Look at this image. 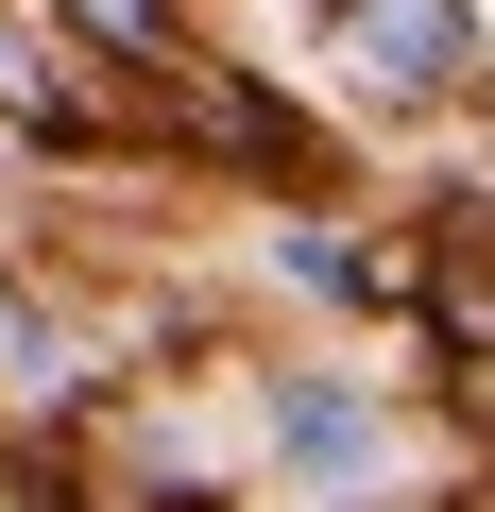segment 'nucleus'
<instances>
[{
    "label": "nucleus",
    "mask_w": 495,
    "mask_h": 512,
    "mask_svg": "<svg viewBox=\"0 0 495 512\" xmlns=\"http://www.w3.org/2000/svg\"><path fill=\"white\" fill-rule=\"evenodd\" d=\"M376 86H461V0H325Z\"/></svg>",
    "instance_id": "2"
},
{
    "label": "nucleus",
    "mask_w": 495,
    "mask_h": 512,
    "mask_svg": "<svg viewBox=\"0 0 495 512\" xmlns=\"http://www.w3.org/2000/svg\"><path fill=\"white\" fill-rule=\"evenodd\" d=\"M274 461L291 478H376V393L359 376H274Z\"/></svg>",
    "instance_id": "1"
},
{
    "label": "nucleus",
    "mask_w": 495,
    "mask_h": 512,
    "mask_svg": "<svg viewBox=\"0 0 495 512\" xmlns=\"http://www.w3.org/2000/svg\"><path fill=\"white\" fill-rule=\"evenodd\" d=\"M0 103H18V52H0Z\"/></svg>",
    "instance_id": "4"
},
{
    "label": "nucleus",
    "mask_w": 495,
    "mask_h": 512,
    "mask_svg": "<svg viewBox=\"0 0 495 512\" xmlns=\"http://www.w3.org/2000/svg\"><path fill=\"white\" fill-rule=\"evenodd\" d=\"M69 18H86L103 52H154V35H171V0H69Z\"/></svg>",
    "instance_id": "3"
}]
</instances>
